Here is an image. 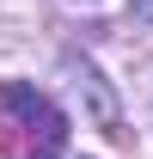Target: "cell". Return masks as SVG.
Masks as SVG:
<instances>
[{"instance_id":"obj_1","label":"cell","mask_w":153,"mask_h":159,"mask_svg":"<svg viewBox=\"0 0 153 159\" xmlns=\"http://www.w3.org/2000/svg\"><path fill=\"white\" fill-rule=\"evenodd\" d=\"M67 153V116L31 80L0 86V159H61Z\"/></svg>"},{"instance_id":"obj_3","label":"cell","mask_w":153,"mask_h":159,"mask_svg":"<svg viewBox=\"0 0 153 159\" xmlns=\"http://www.w3.org/2000/svg\"><path fill=\"white\" fill-rule=\"evenodd\" d=\"M129 12H135V19H141V25L153 31V0H129Z\"/></svg>"},{"instance_id":"obj_2","label":"cell","mask_w":153,"mask_h":159,"mask_svg":"<svg viewBox=\"0 0 153 159\" xmlns=\"http://www.w3.org/2000/svg\"><path fill=\"white\" fill-rule=\"evenodd\" d=\"M67 74H74L80 98L92 104V122L104 129V135H116V98H110V86H104V74H98L92 61H67Z\"/></svg>"}]
</instances>
